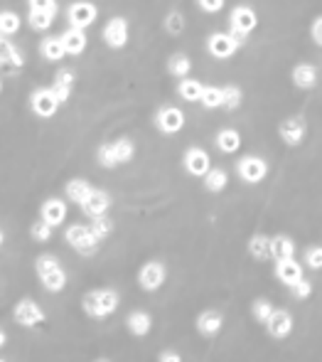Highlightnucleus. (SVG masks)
<instances>
[{
    "instance_id": "43",
    "label": "nucleus",
    "mask_w": 322,
    "mask_h": 362,
    "mask_svg": "<svg viewBox=\"0 0 322 362\" xmlns=\"http://www.w3.org/2000/svg\"><path fill=\"white\" fill-rule=\"evenodd\" d=\"M303 262L308 269H313V272H320L322 269V247L320 244H315V247H308L303 252Z\"/></svg>"
},
{
    "instance_id": "18",
    "label": "nucleus",
    "mask_w": 322,
    "mask_h": 362,
    "mask_svg": "<svg viewBox=\"0 0 322 362\" xmlns=\"http://www.w3.org/2000/svg\"><path fill=\"white\" fill-rule=\"evenodd\" d=\"M293 328H295V320L290 315V310L285 308H275L273 315L268 318V323H266V330H268V335L273 340H285L293 333Z\"/></svg>"
},
{
    "instance_id": "46",
    "label": "nucleus",
    "mask_w": 322,
    "mask_h": 362,
    "mask_svg": "<svg viewBox=\"0 0 322 362\" xmlns=\"http://www.w3.org/2000/svg\"><path fill=\"white\" fill-rule=\"evenodd\" d=\"M224 5H227V0H197V8L202 10V13H207V15L222 13Z\"/></svg>"
},
{
    "instance_id": "2",
    "label": "nucleus",
    "mask_w": 322,
    "mask_h": 362,
    "mask_svg": "<svg viewBox=\"0 0 322 362\" xmlns=\"http://www.w3.org/2000/svg\"><path fill=\"white\" fill-rule=\"evenodd\" d=\"M35 274L47 293H62L66 288V272L57 254H40L35 259Z\"/></svg>"
},
{
    "instance_id": "51",
    "label": "nucleus",
    "mask_w": 322,
    "mask_h": 362,
    "mask_svg": "<svg viewBox=\"0 0 322 362\" xmlns=\"http://www.w3.org/2000/svg\"><path fill=\"white\" fill-rule=\"evenodd\" d=\"M3 89H5V81H3V76H0V94H3Z\"/></svg>"
},
{
    "instance_id": "3",
    "label": "nucleus",
    "mask_w": 322,
    "mask_h": 362,
    "mask_svg": "<svg viewBox=\"0 0 322 362\" xmlns=\"http://www.w3.org/2000/svg\"><path fill=\"white\" fill-rule=\"evenodd\" d=\"M64 242L69 244L71 249H74L76 254H81V257H91V254L99 252L101 242L91 234L89 224H69V227L64 229Z\"/></svg>"
},
{
    "instance_id": "47",
    "label": "nucleus",
    "mask_w": 322,
    "mask_h": 362,
    "mask_svg": "<svg viewBox=\"0 0 322 362\" xmlns=\"http://www.w3.org/2000/svg\"><path fill=\"white\" fill-rule=\"evenodd\" d=\"M310 40H313L318 47H322V15H318V18L310 23Z\"/></svg>"
},
{
    "instance_id": "38",
    "label": "nucleus",
    "mask_w": 322,
    "mask_h": 362,
    "mask_svg": "<svg viewBox=\"0 0 322 362\" xmlns=\"http://www.w3.org/2000/svg\"><path fill=\"white\" fill-rule=\"evenodd\" d=\"M185 15L180 13V10H170V13L162 18V28H165L167 35H172V37H180L182 33H185Z\"/></svg>"
},
{
    "instance_id": "41",
    "label": "nucleus",
    "mask_w": 322,
    "mask_h": 362,
    "mask_svg": "<svg viewBox=\"0 0 322 362\" xmlns=\"http://www.w3.org/2000/svg\"><path fill=\"white\" fill-rule=\"evenodd\" d=\"M273 310H275V305L270 303L268 298H256L251 303V315H254V320L261 325H266L268 323V318L273 315Z\"/></svg>"
},
{
    "instance_id": "44",
    "label": "nucleus",
    "mask_w": 322,
    "mask_h": 362,
    "mask_svg": "<svg viewBox=\"0 0 322 362\" xmlns=\"http://www.w3.org/2000/svg\"><path fill=\"white\" fill-rule=\"evenodd\" d=\"M288 291L295 300H308L310 296H313L315 286H313V281H308V279H300V281L295 284V286H290Z\"/></svg>"
},
{
    "instance_id": "48",
    "label": "nucleus",
    "mask_w": 322,
    "mask_h": 362,
    "mask_svg": "<svg viewBox=\"0 0 322 362\" xmlns=\"http://www.w3.org/2000/svg\"><path fill=\"white\" fill-rule=\"evenodd\" d=\"M157 362H182V355L177 353V350H162V353L157 355Z\"/></svg>"
},
{
    "instance_id": "10",
    "label": "nucleus",
    "mask_w": 322,
    "mask_h": 362,
    "mask_svg": "<svg viewBox=\"0 0 322 362\" xmlns=\"http://www.w3.org/2000/svg\"><path fill=\"white\" fill-rule=\"evenodd\" d=\"M258 28V13L251 5H234L232 13H229V30L244 35V37H251Z\"/></svg>"
},
{
    "instance_id": "29",
    "label": "nucleus",
    "mask_w": 322,
    "mask_h": 362,
    "mask_svg": "<svg viewBox=\"0 0 322 362\" xmlns=\"http://www.w3.org/2000/svg\"><path fill=\"white\" fill-rule=\"evenodd\" d=\"M202 185H204V190H207V192H212V195H219V192L227 190V185H229V173L224 170V168L212 165V168H209L207 175L202 177Z\"/></svg>"
},
{
    "instance_id": "6",
    "label": "nucleus",
    "mask_w": 322,
    "mask_h": 362,
    "mask_svg": "<svg viewBox=\"0 0 322 362\" xmlns=\"http://www.w3.org/2000/svg\"><path fill=\"white\" fill-rule=\"evenodd\" d=\"M165 281H167V267L160 259H150V262H145L138 269V286L145 291V293L160 291L165 286Z\"/></svg>"
},
{
    "instance_id": "52",
    "label": "nucleus",
    "mask_w": 322,
    "mask_h": 362,
    "mask_svg": "<svg viewBox=\"0 0 322 362\" xmlns=\"http://www.w3.org/2000/svg\"><path fill=\"white\" fill-rule=\"evenodd\" d=\"M94 362H111L109 358H99V360H94Z\"/></svg>"
},
{
    "instance_id": "53",
    "label": "nucleus",
    "mask_w": 322,
    "mask_h": 362,
    "mask_svg": "<svg viewBox=\"0 0 322 362\" xmlns=\"http://www.w3.org/2000/svg\"><path fill=\"white\" fill-rule=\"evenodd\" d=\"M0 362H8V360H3V358H0Z\"/></svg>"
},
{
    "instance_id": "17",
    "label": "nucleus",
    "mask_w": 322,
    "mask_h": 362,
    "mask_svg": "<svg viewBox=\"0 0 322 362\" xmlns=\"http://www.w3.org/2000/svg\"><path fill=\"white\" fill-rule=\"evenodd\" d=\"M66 215H69V205L62 200V197H47V200L40 205V219L49 224V227H62L66 222Z\"/></svg>"
},
{
    "instance_id": "11",
    "label": "nucleus",
    "mask_w": 322,
    "mask_h": 362,
    "mask_svg": "<svg viewBox=\"0 0 322 362\" xmlns=\"http://www.w3.org/2000/svg\"><path fill=\"white\" fill-rule=\"evenodd\" d=\"M62 109V104L57 101V96L52 94L49 86H40L30 94V111H32L37 119H52L57 116V111Z\"/></svg>"
},
{
    "instance_id": "42",
    "label": "nucleus",
    "mask_w": 322,
    "mask_h": 362,
    "mask_svg": "<svg viewBox=\"0 0 322 362\" xmlns=\"http://www.w3.org/2000/svg\"><path fill=\"white\" fill-rule=\"evenodd\" d=\"M96 160H99V165L106 168V170H114V168H119V160H116L111 144H101L99 146V151H96Z\"/></svg>"
},
{
    "instance_id": "49",
    "label": "nucleus",
    "mask_w": 322,
    "mask_h": 362,
    "mask_svg": "<svg viewBox=\"0 0 322 362\" xmlns=\"http://www.w3.org/2000/svg\"><path fill=\"white\" fill-rule=\"evenodd\" d=\"M5 345H8V330H5L3 325H0V350H3Z\"/></svg>"
},
{
    "instance_id": "16",
    "label": "nucleus",
    "mask_w": 322,
    "mask_h": 362,
    "mask_svg": "<svg viewBox=\"0 0 322 362\" xmlns=\"http://www.w3.org/2000/svg\"><path fill=\"white\" fill-rule=\"evenodd\" d=\"M194 330H197L202 338H217L224 330V313H219L217 308H207L194 318Z\"/></svg>"
},
{
    "instance_id": "37",
    "label": "nucleus",
    "mask_w": 322,
    "mask_h": 362,
    "mask_svg": "<svg viewBox=\"0 0 322 362\" xmlns=\"http://www.w3.org/2000/svg\"><path fill=\"white\" fill-rule=\"evenodd\" d=\"M57 15L52 13H40V10H28V25L35 30V33H47L54 25Z\"/></svg>"
},
{
    "instance_id": "27",
    "label": "nucleus",
    "mask_w": 322,
    "mask_h": 362,
    "mask_svg": "<svg viewBox=\"0 0 322 362\" xmlns=\"http://www.w3.org/2000/svg\"><path fill=\"white\" fill-rule=\"evenodd\" d=\"M91 190H94V185H91L89 180H84V177H71V180L64 185V197L81 207L86 197L91 195Z\"/></svg>"
},
{
    "instance_id": "34",
    "label": "nucleus",
    "mask_w": 322,
    "mask_h": 362,
    "mask_svg": "<svg viewBox=\"0 0 322 362\" xmlns=\"http://www.w3.org/2000/svg\"><path fill=\"white\" fill-rule=\"evenodd\" d=\"M20 28H23L20 13H15V10H3V13H0V37H5V40L15 37V35L20 33Z\"/></svg>"
},
{
    "instance_id": "21",
    "label": "nucleus",
    "mask_w": 322,
    "mask_h": 362,
    "mask_svg": "<svg viewBox=\"0 0 322 362\" xmlns=\"http://www.w3.org/2000/svg\"><path fill=\"white\" fill-rule=\"evenodd\" d=\"M109 210H111V195L106 190H99V187H94L91 195L84 200V205H81V212L89 219L109 215Z\"/></svg>"
},
{
    "instance_id": "13",
    "label": "nucleus",
    "mask_w": 322,
    "mask_h": 362,
    "mask_svg": "<svg viewBox=\"0 0 322 362\" xmlns=\"http://www.w3.org/2000/svg\"><path fill=\"white\" fill-rule=\"evenodd\" d=\"M278 136L285 146H300L305 141V136H308V121L303 116H288V119H283L278 124Z\"/></svg>"
},
{
    "instance_id": "23",
    "label": "nucleus",
    "mask_w": 322,
    "mask_h": 362,
    "mask_svg": "<svg viewBox=\"0 0 322 362\" xmlns=\"http://www.w3.org/2000/svg\"><path fill=\"white\" fill-rule=\"evenodd\" d=\"M0 67L10 69V72H18V69L25 67L23 49H20L15 42H10V40H5V37H0Z\"/></svg>"
},
{
    "instance_id": "12",
    "label": "nucleus",
    "mask_w": 322,
    "mask_h": 362,
    "mask_svg": "<svg viewBox=\"0 0 322 362\" xmlns=\"http://www.w3.org/2000/svg\"><path fill=\"white\" fill-rule=\"evenodd\" d=\"M242 47L244 45H239L229 30H224V33L219 30V33H212L207 37V52L212 54L214 59H232Z\"/></svg>"
},
{
    "instance_id": "33",
    "label": "nucleus",
    "mask_w": 322,
    "mask_h": 362,
    "mask_svg": "<svg viewBox=\"0 0 322 362\" xmlns=\"http://www.w3.org/2000/svg\"><path fill=\"white\" fill-rule=\"evenodd\" d=\"M244 104V89L237 84H224L222 86V109L224 111H239Z\"/></svg>"
},
{
    "instance_id": "32",
    "label": "nucleus",
    "mask_w": 322,
    "mask_h": 362,
    "mask_svg": "<svg viewBox=\"0 0 322 362\" xmlns=\"http://www.w3.org/2000/svg\"><path fill=\"white\" fill-rule=\"evenodd\" d=\"M190 72H192V59L187 57L185 52L170 54V59H167V74L180 81V79H185V76H190Z\"/></svg>"
},
{
    "instance_id": "4",
    "label": "nucleus",
    "mask_w": 322,
    "mask_h": 362,
    "mask_svg": "<svg viewBox=\"0 0 322 362\" xmlns=\"http://www.w3.org/2000/svg\"><path fill=\"white\" fill-rule=\"evenodd\" d=\"M13 320L20 328L35 330L47 323V313H44V308L35 298H20L18 303L13 305Z\"/></svg>"
},
{
    "instance_id": "36",
    "label": "nucleus",
    "mask_w": 322,
    "mask_h": 362,
    "mask_svg": "<svg viewBox=\"0 0 322 362\" xmlns=\"http://www.w3.org/2000/svg\"><path fill=\"white\" fill-rule=\"evenodd\" d=\"M111 148H114V156L119 160V165H126L136 158V144L131 139H116L111 141Z\"/></svg>"
},
{
    "instance_id": "5",
    "label": "nucleus",
    "mask_w": 322,
    "mask_h": 362,
    "mask_svg": "<svg viewBox=\"0 0 322 362\" xmlns=\"http://www.w3.org/2000/svg\"><path fill=\"white\" fill-rule=\"evenodd\" d=\"M101 40L109 49H124L131 40V25L124 15H114L104 23L101 30Z\"/></svg>"
},
{
    "instance_id": "31",
    "label": "nucleus",
    "mask_w": 322,
    "mask_h": 362,
    "mask_svg": "<svg viewBox=\"0 0 322 362\" xmlns=\"http://www.w3.org/2000/svg\"><path fill=\"white\" fill-rule=\"evenodd\" d=\"M202 89L204 84L199 79H194V76H185V79L177 81V96H180L182 101H190V104H197L199 96H202Z\"/></svg>"
},
{
    "instance_id": "25",
    "label": "nucleus",
    "mask_w": 322,
    "mask_h": 362,
    "mask_svg": "<svg viewBox=\"0 0 322 362\" xmlns=\"http://www.w3.org/2000/svg\"><path fill=\"white\" fill-rule=\"evenodd\" d=\"M214 144H217V148L224 156H237V153L242 151V134H239L237 129H232V126H227V129L217 131Z\"/></svg>"
},
{
    "instance_id": "22",
    "label": "nucleus",
    "mask_w": 322,
    "mask_h": 362,
    "mask_svg": "<svg viewBox=\"0 0 322 362\" xmlns=\"http://www.w3.org/2000/svg\"><path fill=\"white\" fill-rule=\"evenodd\" d=\"M64 45L66 57H81L89 47V37H86V30H76V28H66L62 35H59Z\"/></svg>"
},
{
    "instance_id": "26",
    "label": "nucleus",
    "mask_w": 322,
    "mask_h": 362,
    "mask_svg": "<svg viewBox=\"0 0 322 362\" xmlns=\"http://www.w3.org/2000/svg\"><path fill=\"white\" fill-rule=\"evenodd\" d=\"M295 252H298V244H295L293 237H288V234L270 237V259L273 262H278V259H295Z\"/></svg>"
},
{
    "instance_id": "15",
    "label": "nucleus",
    "mask_w": 322,
    "mask_h": 362,
    "mask_svg": "<svg viewBox=\"0 0 322 362\" xmlns=\"http://www.w3.org/2000/svg\"><path fill=\"white\" fill-rule=\"evenodd\" d=\"M273 276L283 284L285 288L295 286L300 279H305V269L298 259H278L273 262Z\"/></svg>"
},
{
    "instance_id": "39",
    "label": "nucleus",
    "mask_w": 322,
    "mask_h": 362,
    "mask_svg": "<svg viewBox=\"0 0 322 362\" xmlns=\"http://www.w3.org/2000/svg\"><path fill=\"white\" fill-rule=\"evenodd\" d=\"M199 104L204 106L207 111L214 109H222V86H214V84H204L202 96H199Z\"/></svg>"
},
{
    "instance_id": "40",
    "label": "nucleus",
    "mask_w": 322,
    "mask_h": 362,
    "mask_svg": "<svg viewBox=\"0 0 322 362\" xmlns=\"http://www.w3.org/2000/svg\"><path fill=\"white\" fill-rule=\"evenodd\" d=\"M30 237H32V242H37V244H47V242H52V237H54V227H49L44 219H35L32 224H30Z\"/></svg>"
},
{
    "instance_id": "9",
    "label": "nucleus",
    "mask_w": 322,
    "mask_h": 362,
    "mask_svg": "<svg viewBox=\"0 0 322 362\" xmlns=\"http://www.w3.org/2000/svg\"><path fill=\"white\" fill-rule=\"evenodd\" d=\"M64 15H66L69 28L86 30L99 20V8H96V3H91V0H74V3L66 5Z\"/></svg>"
},
{
    "instance_id": "19",
    "label": "nucleus",
    "mask_w": 322,
    "mask_h": 362,
    "mask_svg": "<svg viewBox=\"0 0 322 362\" xmlns=\"http://www.w3.org/2000/svg\"><path fill=\"white\" fill-rule=\"evenodd\" d=\"M74 84H76V74H74V69H69V67H59L57 72H54V79H52V84H49V89H52V94L57 96L59 104L64 106L66 101H69L71 91H74Z\"/></svg>"
},
{
    "instance_id": "8",
    "label": "nucleus",
    "mask_w": 322,
    "mask_h": 362,
    "mask_svg": "<svg viewBox=\"0 0 322 362\" xmlns=\"http://www.w3.org/2000/svg\"><path fill=\"white\" fill-rule=\"evenodd\" d=\"M187 124V116L180 106L175 104H165L155 111V129L162 136H177Z\"/></svg>"
},
{
    "instance_id": "50",
    "label": "nucleus",
    "mask_w": 322,
    "mask_h": 362,
    "mask_svg": "<svg viewBox=\"0 0 322 362\" xmlns=\"http://www.w3.org/2000/svg\"><path fill=\"white\" fill-rule=\"evenodd\" d=\"M5 244V232H3V227H0V247Z\"/></svg>"
},
{
    "instance_id": "7",
    "label": "nucleus",
    "mask_w": 322,
    "mask_h": 362,
    "mask_svg": "<svg viewBox=\"0 0 322 362\" xmlns=\"http://www.w3.org/2000/svg\"><path fill=\"white\" fill-rule=\"evenodd\" d=\"M268 160L261 156H254V153H249V156H242L237 160V175L242 177L246 185H258V182H263L266 177H268Z\"/></svg>"
},
{
    "instance_id": "24",
    "label": "nucleus",
    "mask_w": 322,
    "mask_h": 362,
    "mask_svg": "<svg viewBox=\"0 0 322 362\" xmlns=\"http://www.w3.org/2000/svg\"><path fill=\"white\" fill-rule=\"evenodd\" d=\"M126 328H129V333L133 338H145V335H150V330H153V315L141 308L131 310V313L126 315Z\"/></svg>"
},
{
    "instance_id": "1",
    "label": "nucleus",
    "mask_w": 322,
    "mask_h": 362,
    "mask_svg": "<svg viewBox=\"0 0 322 362\" xmlns=\"http://www.w3.org/2000/svg\"><path fill=\"white\" fill-rule=\"evenodd\" d=\"M119 305H121V293L111 286L91 288V291H86L84 298H81V310L94 320L111 318V315L119 310Z\"/></svg>"
},
{
    "instance_id": "30",
    "label": "nucleus",
    "mask_w": 322,
    "mask_h": 362,
    "mask_svg": "<svg viewBox=\"0 0 322 362\" xmlns=\"http://www.w3.org/2000/svg\"><path fill=\"white\" fill-rule=\"evenodd\" d=\"M249 249V257L256 259V262H268L270 259V237L268 234H254L251 239H249L246 244Z\"/></svg>"
},
{
    "instance_id": "20",
    "label": "nucleus",
    "mask_w": 322,
    "mask_h": 362,
    "mask_svg": "<svg viewBox=\"0 0 322 362\" xmlns=\"http://www.w3.org/2000/svg\"><path fill=\"white\" fill-rule=\"evenodd\" d=\"M290 79H293V86H298L300 91H310L318 86V79H320V67L313 62H300L293 67L290 72Z\"/></svg>"
},
{
    "instance_id": "28",
    "label": "nucleus",
    "mask_w": 322,
    "mask_h": 362,
    "mask_svg": "<svg viewBox=\"0 0 322 362\" xmlns=\"http://www.w3.org/2000/svg\"><path fill=\"white\" fill-rule=\"evenodd\" d=\"M40 57L47 59V62H62L66 57V52H64V45H62V40H59V35H47V37H42V42H40Z\"/></svg>"
},
{
    "instance_id": "14",
    "label": "nucleus",
    "mask_w": 322,
    "mask_h": 362,
    "mask_svg": "<svg viewBox=\"0 0 322 362\" xmlns=\"http://www.w3.org/2000/svg\"><path fill=\"white\" fill-rule=\"evenodd\" d=\"M182 168L187 170V175L204 177L209 173V168H212V158H209V153L204 148L190 146L185 151V156H182Z\"/></svg>"
},
{
    "instance_id": "45",
    "label": "nucleus",
    "mask_w": 322,
    "mask_h": 362,
    "mask_svg": "<svg viewBox=\"0 0 322 362\" xmlns=\"http://www.w3.org/2000/svg\"><path fill=\"white\" fill-rule=\"evenodd\" d=\"M28 10H40V13L59 15V3L57 0H28Z\"/></svg>"
},
{
    "instance_id": "35",
    "label": "nucleus",
    "mask_w": 322,
    "mask_h": 362,
    "mask_svg": "<svg viewBox=\"0 0 322 362\" xmlns=\"http://www.w3.org/2000/svg\"><path fill=\"white\" fill-rule=\"evenodd\" d=\"M89 229H91V234H94L96 239H99L101 244L106 242V239L114 234V229H116V224H114V219H111L109 215H104V217H94V219H89Z\"/></svg>"
}]
</instances>
